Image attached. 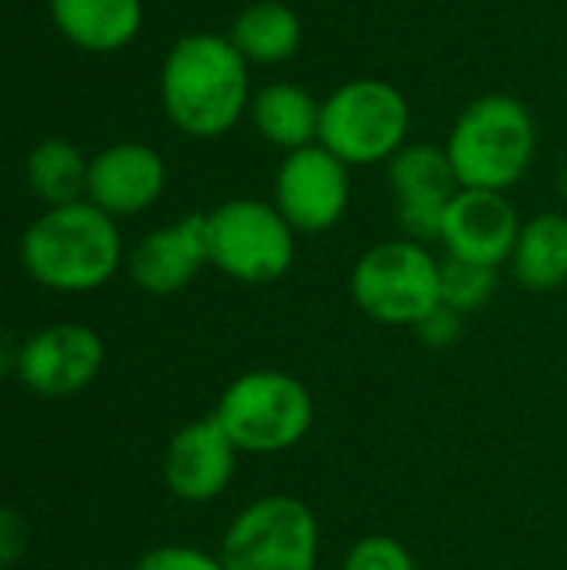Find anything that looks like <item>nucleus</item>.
I'll return each instance as SVG.
<instances>
[{
  "label": "nucleus",
  "mask_w": 567,
  "mask_h": 570,
  "mask_svg": "<svg viewBox=\"0 0 567 570\" xmlns=\"http://www.w3.org/2000/svg\"><path fill=\"white\" fill-rule=\"evenodd\" d=\"M53 27L80 50L117 53L144 27V0H50Z\"/></svg>",
  "instance_id": "dca6fc26"
},
{
  "label": "nucleus",
  "mask_w": 567,
  "mask_h": 570,
  "mask_svg": "<svg viewBox=\"0 0 567 570\" xmlns=\"http://www.w3.org/2000/svg\"><path fill=\"white\" fill-rule=\"evenodd\" d=\"M461 314L458 311H451V307H444V304H438L418 327H414V334H418V341L421 344H428V347H448V344H454L458 341V334H461Z\"/></svg>",
  "instance_id": "b1692460"
},
{
  "label": "nucleus",
  "mask_w": 567,
  "mask_h": 570,
  "mask_svg": "<svg viewBox=\"0 0 567 570\" xmlns=\"http://www.w3.org/2000/svg\"><path fill=\"white\" fill-rule=\"evenodd\" d=\"M518 234H521V217L508 200V194L461 187L444 210L441 244L454 261L501 267L511 261Z\"/></svg>",
  "instance_id": "ddd939ff"
},
{
  "label": "nucleus",
  "mask_w": 567,
  "mask_h": 570,
  "mask_svg": "<svg viewBox=\"0 0 567 570\" xmlns=\"http://www.w3.org/2000/svg\"><path fill=\"white\" fill-rule=\"evenodd\" d=\"M87 167L90 160L77 144L63 137H47L27 154L23 174L37 200H43L47 207H60L87 197Z\"/></svg>",
  "instance_id": "aec40b11"
},
{
  "label": "nucleus",
  "mask_w": 567,
  "mask_h": 570,
  "mask_svg": "<svg viewBox=\"0 0 567 570\" xmlns=\"http://www.w3.org/2000/svg\"><path fill=\"white\" fill-rule=\"evenodd\" d=\"M207 264V214H187L167 227L150 230L127 257L130 281L154 297L184 291Z\"/></svg>",
  "instance_id": "2eb2a0df"
},
{
  "label": "nucleus",
  "mask_w": 567,
  "mask_h": 570,
  "mask_svg": "<svg viewBox=\"0 0 567 570\" xmlns=\"http://www.w3.org/2000/svg\"><path fill=\"white\" fill-rule=\"evenodd\" d=\"M227 37L247 63L281 67L297 57L304 27L297 10L284 0H254L234 17Z\"/></svg>",
  "instance_id": "a211bd4d"
},
{
  "label": "nucleus",
  "mask_w": 567,
  "mask_h": 570,
  "mask_svg": "<svg viewBox=\"0 0 567 570\" xmlns=\"http://www.w3.org/2000/svg\"><path fill=\"white\" fill-rule=\"evenodd\" d=\"M411 130V104L404 90L381 77H354L321 100L317 144L348 167L388 164Z\"/></svg>",
  "instance_id": "20e7f679"
},
{
  "label": "nucleus",
  "mask_w": 567,
  "mask_h": 570,
  "mask_svg": "<svg viewBox=\"0 0 567 570\" xmlns=\"http://www.w3.org/2000/svg\"><path fill=\"white\" fill-rule=\"evenodd\" d=\"M104 367V341L87 324H50L30 334L17 351V377L40 397H70L87 391Z\"/></svg>",
  "instance_id": "9d476101"
},
{
  "label": "nucleus",
  "mask_w": 567,
  "mask_h": 570,
  "mask_svg": "<svg viewBox=\"0 0 567 570\" xmlns=\"http://www.w3.org/2000/svg\"><path fill=\"white\" fill-rule=\"evenodd\" d=\"M167 187V164L150 144L124 140L104 147L87 167V197L104 214L134 217L160 200Z\"/></svg>",
  "instance_id": "4468645a"
},
{
  "label": "nucleus",
  "mask_w": 567,
  "mask_h": 570,
  "mask_svg": "<svg viewBox=\"0 0 567 570\" xmlns=\"http://www.w3.org/2000/svg\"><path fill=\"white\" fill-rule=\"evenodd\" d=\"M134 570H224L217 554H207L190 544H160L150 548Z\"/></svg>",
  "instance_id": "5701e85b"
},
{
  "label": "nucleus",
  "mask_w": 567,
  "mask_h": 570,
  "mask_svg": "<svg viewBox=\"0 0 567 570\" xmlns=\"http://www.w3.org/2000/svg\"><path fill=\"white\" fill-rule=\"evenodd\" d=\"M317 551L314 511L291 494H271L227 524L217 558L224 570H317Z\"/></svg>",
  "instance_id": "6e6552de"
},
{
  "label": "nucleus",
  "mask_w": 567,
  "mask_h": 570,
  "mask_svg": "<svg viewBox=\"0 0 567 570\" xmlns=\"http://www.w3.org/2000/svg\"><path fill=\"white\" fill-rule=\"evenodd\" d=\"M261 140L281 147L284 154L317 144L321 100L297 83H267L251 97L247 110Z\"/></svg>",
  "instance_id": "f3484780"
},
{
  "label": "nucleus",
  "mask_w": 567,
  "mask_h": 570,
  "mask_svg": "<svg viewBox=\"0 0 567 570\" xmlns=\"http://www.w3.org/2000/svg\"><path fill=\"white\" fill-rule=\"evenodd\" d=\"M498 291V267L471 264V261H441V304L458 311L461 317L481 311Z\"/></svg>",
  "instance_id": "412c9836"
},
{
  "label": "nucleus",
  "mask_w": 567,
  "mask_h": 570,
  "mask_svg": "<svg viewBox=\"0 0 567 570\" xmlns=\"http://www.w3.org/2000/svg\"><path fill=\"white\" fill-rule=\"evenodd\" d=\"M351 297L378 324L418 327L441 304V261L418 240H381L358 257Z\"/></svg>",
  "instance_id": "423d86ee"
},
{
  "label": "nucleus",
  "mask_w": 567,
  "mask_h": 570,
  "mask_svg": "<svg viewBox=\"0 0 567 570\" xmlns=\"http://www.w3.org/2000/svg\"><path fill=\"white\" fill-rule=\"evenodd\" d=\"M444 150L461 187L508 194L535 160L538 127L525 100L485 94L461 110Z\"/></svg>",
  "instance_id": "7ed1b4c3"
},
{
  "label": "nucleus",
  "mask_w": 567,
  "mask_h": 570,
  "mask_svg": "<svg viewBox=\"0 0 567 570\" xmlns=\"http://www.w3.org/2000/svg\"><path fill=\"white\" fill-rule=\"evenodd\" d=\"M237 448L227 438V431L217 424V417H201L184 424L164 448V484L177 501L187 504H207L217 501L237 468Z\"/></svg>",
  "instance_id": "f8f14e48"
},
{
  "label": "nucleus",
  "mask_w": 567,
  "mask_h": 570,
  "mask_svg": "<svg viewBox=\"0 0 567 570\" xmlns=\"http://www.w3.org/2000/svg\"><path fill=\"white\" fill-rule=\"evenodd\" d=\"M30 544V531L20 511L13 508H0V570L17 564L27 554Z\"/></svg>",
  "instance_id": "393cba45"
},
{
  "label": "nucleus",
  "mask_w": 567,
  "mask_h": 570,
  "mask_svg": "<svg viewBox=\"0 0 567 570\" xmlns=\"http://www.w3.org/2000/svg\"><path fill=\"white\" fill-rule=\"evenodd\" d=\"M251 63L224 33L180 37L160 67V104L167 120L194 137L217 140L251 110Z\"/></svg>",
  "instance_id": "f257e3e1"
},
{
  "label": "nucleus",
  "mask_w": 567,
  "mask_h": 570,
  "mask_svg": "<svg viewBox=\"0 0 567 570\" xmlns=\"http://www.w3.org/2000/svg\"><path fill=\"white\" fill-rule=\"evenodd\" d=\"M124 261L117 220L90 200L47 207L20 237V264L47 291L87 294L104 287Z\"/></svg>",
  "instance_id": "f03ea898"
},
{
  "label": "nucleus",
  "mask_w": 567,
  "mask_h": 570,
  "mask_svg": "<svg viewBox=\"0 0 567 570\" xmlns=\"http://www.w3.org/2000/svg\"><path fill=\"white\" fill-rule=\"evenodd\" d=\"M214 417L241 454H281L307 438L314 401L287 371H247L224 387Z\"/></svg>",
  "instance_id": "39448f33"
},
{
  "label": "nucleus",
  "mask_w": 567,
  "mask_h": 570,
  "mask_svg": "<svg viewBox=\"0 0 567 570\" xmlns=\"http://www.w3.org/2000/svg\"><path fill=\"white\" fill-rule=\"evenodd\" d=\"M274 207L297 234H324L351 207V167L311 144L284 154L274 177Z\"/></svg>",
  "instance_id": "1a4fd4ad"
},
{
  "label": "nucleus",
  "mask_w": 567,
  "mask_h": 570,
  "mask_svg": "<svg viewBox=\"0 0 567 570\" xmlns=\"http://www.w3.org/2000/svg\"><path fill=\"white\" fill-rule=\"evenodd\" d=\"M211 267L241 284H274L297 257V230L284 214L257 197L224 200L207 214Z\"/></svg>",
  "instance_id": "0eeeda50"
},
{
  "label": "nucleus",
  "mask_w": 567,
  "mask_h": 570,
  "mask_svg": "<svg viewBox=\"0 0 567 570\" xmlns=\"http://www.w3.org/2000/svg\"><path fill=\"white\" fill-rule=\"evenodd\" d=\"M17 351L20 347H13V341L0 331V381L17 374Z\"/></svg>",
  "instance_id": "a878e982"
},
{
  "label": "nucleus",
  "mask_w": 567,
  "mask_h": 570,
  "mask_svg": "<svg viewBox=\"0 0 567 570\" xmlns=\"http://www.w3.org/2000/svg\"><path fill=\"white\" fill-rule=\"evenodd\" d=\"M511 271L528 291H558L567 284V214L545 210L521 224Z\"/></svg>",
  "instance_id": "6ab92c4d"
},
{
  "label": "nucleus",
  "mask_w": 567,
  "mask_h": 570,
  "mask_svg": "<svg viewBox=\"0 0 567 570\" xmlns=\"http://www.w3.org/2000/svg\"><path fill=\"white\" fill-rule=\"evenodd\" d=\"M341 570H418V564L398 538L368 534L351 544Z\"/></svg>",
  "instance_id": "4be33fe9"
},
{
  "label": "nucleus",
  "mask_w": 567,
  "mask_h": 570,
  "mask_svg": "<svg viewBox=\"0 0 567 570\" xmlns=\"http://www.w3.org/2000/svg\"><path fill=\"white\" fill-rule=\"evenodd\" d=\"M388 184L408 240H441L444 210L461 190L448 150L434 144H404L388 160Z\"/></svg>",
  "instance_id": "9b49d317"
}]
</instances>
